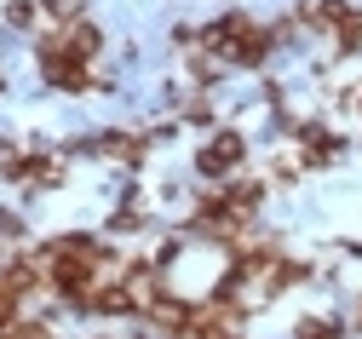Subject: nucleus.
Returning a JSON list of instances; mask_svg holds the SVG:
<instances>
[{
  "mask_svg": "<svg viewBox=\"0 0 362 339\" xmlns=\"http://www.w3.org/2000/svg\"><path fill=\"white\" fill-rule=\"evenodd\" d=\"M40 69H47V81L64 86V92H86V86H93V69H86V58L69 52L64 35H47V40H40Z\"/></svg>",
  "mask_w": 362,
  "mask_h": 339,
  "instance_id": "nucleus-1",
  "label": "nucleus"
},
{
  "mask_svg": "<svg viewBox=\"0 0 362 339\" xmlns=\"http://www.w3.org/2000/svg\"><path fill=\"white\" fill-rule=\"evenodd\" d=\"M242 156H247V144H242L236 132H218L207 150L196 156V167H202V178H224L230 167H242Z\"/></svg>",
  "mask_w": 362,
  "mask_h": 339,
  "instance_id": "nucleus-2",
  "label": "nucleus"
},
{
  "mask_svg": "<svg viewBox=\"0 0 362 339\" xmlns=\"http://www.w3.org/2000/svg\"><path fill=\"white\" fill-rule=\"evenodd\" d=\"M270 40H276V35H270V29H259V23H247V29H242V35L230 40V46H224L218 58H224V64H242V69H259V64H264V52H270Z\"/></svg>",
  "mask_w": 362,
  "mask_h": 339,
  "instance_id": "nucleus-3",
  "label": "nucleus"
},
{
  "mask_svg": "<svg viewBox=\"0 0 362 339\" xmlns=\"http://www.w3.org/2000/svg\"><path fill=\"white\" fill-rule=\"evenodd\" d=\"M81 150L110 156V161H132V167L144 161V144H139V138H127V132H104V138H93V144H81Z\"/></svg>",
  "mask_w": 362,
  "mask_h": 339,
  "instance_id": "nucleus-4",
  "label": "nucleus"
},
{
  "mask_svg": "<svg viewBox=\"0 0 362 339\" xmlns=\"http://www.w3.org/2000/svg\"><path fill=\"white\" fill-rule=\"evenodd\" d=\"M93 311L98 316H121V311H139V294H132V282H104L93 294Z\"/></svg>",
  "mask_w": 362,
  "mask_h": 339,
  "instance_id": "nucleus-5",
  "label": "nucleus"
},
{
  "mask_svg": "<svg viewBox=\"0 0 362 339\" xmlns=\"http://www.w3.org/2000/svg\"><path fill=\"white\" fill-rule=\"evenodd\" d=\"M299 138H305V161H310V167L339 156V138H334V132H322V127H299Z\"/></svg>",
  "mask_w": 362,
  "mask_h": 339,
  "instance_id": "nucleus-6",
  "label": "nucleus"
},
{
  "mask_svg": "<svg viewBox=\"0 0 362 339\" xmlns=\"http://www.w3.org/2000/svg\"><path fill=\"white\" fill-rule=\"evenodd\" d=\"M18 184H58L64 178V167L58 161H47V156H35V161H18V173H12Z\"/></svg>",
  "mask_w": 362,
  "mask_h": 339,
  "instance_id": "nucleus-7",
  "label": "nucleus"
},
{
  "mask_svg": "<svg viewBox=\"0 0 362 339\" xmlns=\"http://www.w3.org/2000/svg\"><path fill=\"white\" fill-rule=\"evenodd\" d=\"M64 40H69V52H75V58H86V64H93V52L104 46V35H98L93 23H69V35H64Z\"/></svg>",
  "mask_w": 362,
  "mask_h": 339,
  "instance_id": "nucleus-8",
  "label": "nucleus"
},
{
  "mask_svg": "<svg viewBox=\"0 0 362 339\" xmlns=\"http://www.w3.org/2000/svg\"><path fill=\"white\" fill-rule=\"evenodd\" d=\"M0 287H6V294H35V287H40V276H35V265H6V270H0Z\"/></svg>",
  "mask_w": 362,
  "mask_h": 339,
  "instance_id": "nucleus-9",
  "label": "nucleus"
},
{
  "mask_svg": "<svg viewBox=\"0 0 362 339\" xmlns=\"http://www.w3.org/2000/svg\"><path fill=\"white\" fill-rule=\"evenodd\" d=\"M334 29H339V46H345V52H356V46H362V12H351V6H345Z\"/></svg>",
  "mask_w": 362,
  "mask_h": 339,
  "instance_id": "nucleus-10",
  "label": "nucleus"
},
{
  "mask_svg": "<svg viewBox=\"0 0 362 339\" xmlns=\"http://www.w3.org/2000/svg\"><path fill=\"white\" fill-rule=\"evenodd\" d=\"M293 339H339V328H334V322H322V316H305V322L293 328Z\"/></svg>",
  "mask_w": 362,
  "mask_h": 339,
  "instance_id": "nucleus-11",
  "label": "nucleus"
},
{
  "mask_svg": "<svg viewBox=\"0 0 362 339\" xmlns=\"http://www.w3.org/2000/svg\"><path fill=\"white\" fill-rule=\"evenodd\" d=\"M47 18L52 23H81V0H47Z\"/></svg>",
  "mask_w": 362,
  "mask_h": 339,
  "instance_id": "nucleus-12",
  "label": "nucleus"
},
{
  "mask_svg": "<svg viewBox=\"0 0 362 339\" xmlns=\"http://www.w3.org/2000/svg\"><path fill=\"white\" fill-rule=\"evenodd\" d=\"M0 339H52V328H47V322H12Z\"/></svg>",
  "mask_w": 362,
  "mask_h": 339,
  "instance_id": "nucleus-13",
  "label": "nucleus"
},
{
  "mask_svg": "<svg viewBox=\"0 0 362 339\" xmlns=\"http://www.w3.org/2000/svg\"><path fill=\"white\" fill-rule=\"evenodd\" d=\"M6 23H12V29H29V23H35V6H29V0H12V6H6Z\"/></svg>",
  "mask_w": 362,
  "mask_h": 339,
  "instance_id": "nucleus-14",
  "label": "nucleus"
},
{
  "mask_svg": "<svg viewBox=\"0 0 362 339\" xmlns=\"http://www.w3.org/2000/svg\"><path fill=\"white\" fill-rule=\"evenodd\" d=\"M18 322V294H6V287H0V333H6Z\"/></svg>",
  "mask_w": 362,
  "mask_h": 339,
  "instance_id": "nucleus-15",
  "label": "nucleus"
},
{
  "mask_svg": "<svg viewBox=\"0 0 362 339\" xmlns=\"http://www.w3.org/2000/svg\"><path fill=\"white\" fill-rule=\"evenodd\" d=\"M0 236L18 241V236H23V219H18V213H0Z\"/></svg>",
  "mask_w": 362,
  "mask_h": 339,
  "instance_id": "nucleus-16",
  "label": "nucleus"
},
{
  "mask_svg": "<svg viewBox=\"0 0 362 339\" xmlns=\"http://www.w3.org/2000/svg\"><path fill=\"white\" fill-rule=\"evenodd\" d=\"M18 161H23V156L12 150V144H6V138H0V173H18Z\"/></svg>",
  "mask_w": 362,
  "mask_h": 339,
  "instance_id": "nucleus-17",
  "label": "nucleus"
},
{
  "mask_svg": "<svg viewBox=\"0 0 362 339\" xmlns=\"http://www.w3.org/2000/svg\"><path fill=\"white\" fill-rule=\"evenodd\" d=\"M0 86H6V81H0Z\"/></svg>",
  "mask_w": 362,
  "mask_h": 339,
  "instance_id": "nucleus-18",
  "label": "nucleus"
}]
</instances>
